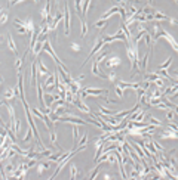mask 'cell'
I'll return each mask as SVG.
<instances>
[{"label": "cell", "mask_w": 178, "mask_h": 180, "mask_svg": "<svg viewBox=\"0 0 178 180\" xmlns=\"http://www.w3.org/2000/svg\"><path fill=\"white\" fill-rule=\"evenodd\" d=\"M104 44H105V41H104V39H101V37H96V39H95V41H94V47H92V50H91V53H89V56H88V58H86V59H85V64H86V62H88V61L91 59L92 56H95V55H98V53H100V50H101V49H103V47H104ZM85 64H83V65H85ZM83 65H82V67H83Z\"/></svg>", "instance_id": "6da1fadb"}, {"label": "cell", "mask_w": 178, "mask_h": 180, "mask_svg": "<svg viewBox=\"0 0 178 180\" xmlns=\"http://www.w3.org/2000/svg\"><path fill=\"white\" fill-rule=\"evenodd\" d=\"M14 24L15 25H24V27L28 30V36H30V37L34 36V22L30 19V18H27V19H15Z\"/></svg>", "instance_id": "7a4b0ae2"}, {"label": "cell", "mask_w": 178, "mask_h": 180, "mask_svg": "<svg viewBox=\"0 0 178 180\" xmlns=\"http://www.w3.org/2000/svg\"><path fill=\"white\" fill-rule=\"evenodd\" d=\"M105 94L107 93V89H92V87H85L82 92H80V98L82 99H86L88 94H92V96H98V94Z\"/></svg>", "instance_id": "3957f363"}, {"label": "cell", "mask_w": 178, "mask_h": 180, "mask_svg": "<svg viewBox=\"0 0 178 180\" xmlns=\"http://www.w3.org/2000/svg\"><path fill=\"white\" fill-rule=\"evenodd\" d=\"M64 28H65V36L70 34V7L69 2L65 0V6H64Z\"/></svg>", "instance_id": "277c9868"}, {"label": "cell", "mask_w": 178, "mask_h": 180, "mask_svg": "<svg viewBox=\"0 0 178 180\" xmlns=\"http://www.w3.org/2000/svg\"><path fill=\"white\" fill-rule=\"evenodd\" d=\"M18 94H20V89H18V86L15 87H7V90L3 93V99H15V98H18Z\"/></svg>", "instance_id": "5b68a950"}, {"label": "cell", "mask_w": 178, "mask_h": 180, "mask_svg": "<svg viewBox=\"0 0 178 180\" xmlns=\"http://www.w3.org/2000/svg\"><path fill=\"white\" fill-rule=\"evenodd\" d=\"M145 115H147L145 109H140L138 112L131 114V118H128V120H131V121H145Z\"/></svg>", "instance_id": "8992f818"}, {"label": "cell", "mask_w": 178, "mask_h": 180, "mask_svg": "<svg viewBox=\"0 0 178 180\" xmlns=\"http://www.w3.org/2000/svg\"><path fill=\"white\" fill-rule=\"evenodd\" d=\"M74 105H76V107H77V108H79V109H80L82 112L89 114V115H92V112H91V109H89V108L86 107V105H85V103H83V102H82V98L79 99V96H76V99H74Z\"/></svg>", "instance_id": "52a82bcc"}, {"label": "cell", "mask_w": 178, "mask_h": 180, "mask_svg": "<svg viewBox=\"0 0 178 180\" xmlns=\"http://www.w3.org/2000/svg\"><path fill=\"white\" fill-rule=\"evenodd\" d=\"M120 62H122V59L119 56H110L109 59L105 61V67H109V68L117 67V65H120Z\"/></svg>", "instance_id": "ba28073f"}, {"label": "cell", "mask_w": 178, "mask_h": 180, "mask_svg": "<svg viewBox=\"0 0 178 180\" xmlns=\"http://www.w3.org/2000/svg\"><path fill=\"white\" fill-rule=\"evenodd\" d=\"M51 162L52 161H39L37 162V173L42 174L43 171H46V170H49V167H51Z\"/></svg>", "instance_id": "9c48e42d"}, {"label": "cell", "mask_w": 178, "mask_h": 180, "mask_svg": "<svg viewBox=\"0 0 178 180\" xmlns=\"http://www.w3.org/2000/svg\"><path fill=\"white\" fill-rule=\"evenodd\" d=\"M153 21H171L169 16H166L163 12H160V10H153Z\"/></svg>", "instance_id": "30bf717a"}, {"label": "cell", "mask_w": 178, "mask_h": 180, "mask_svg": "<svg viewBox=\"0 0 178 180\" xmlns=\"http://www.w3.org/2000/svg\"><path fill=\"white\" fill-rule=\"evenodd\" d=\"M18 89H20V96H21V100L25 99V93H24V74H20L18 75Z\"/></svg>", "instance_id": "8fae6325"}, {"label": "cell", "mask_w": 178, "mask_h": 180, "mask_svg": "<svg viewBox=\"0 0 178 180\" xmlns=\"http://www.w3.org/2000/svg\"><path fill=\"white\" fill-rule=\"evenodd\" d=\"M150 52L149 53H145V56L143 58V61H140V71L141 73H145V69H147V67H149V59H150Z\"/></svg>", "instance_id": "7c38bea8"}, {"label": "cell", "mask_w": 178, "mask_h": 180, "mask_svg": "<svg viewBox=\"0 0 178 180\" xmlns=\"http://www.w3.org/2000/svg\"><path fill=\"white\" fill-rule=\"evenodd\" d=\"M7 44H9V49H11V50H12V52L18 56V49H16V46H15L14 39H12V34H11V33H7Z\"/></svg>", "instance_id": "4fadbf2b"}, {"label": "cell", "mask_w": 178, "mask_h": 180, "mask_svg": "<svg viewBox=\"0 0 178 180\" xmlns=\"http://www.w3.org/2000/svg\"><path fill=\"white\" fill-rule=\"evenodd\" d=\"M144 41H145V46L147 47H151V44H153V37L150 36V31H147V33L144 34Z\"/></svg>", "instance_id": "5bb4252c"}, {"label": "cell", "mask_w": 178, "mask_h": 180, "mask_svg": "<svg viewBox=\"0 0 178 180\" xmlns=\"http://www.w3.org/2000/svg\"><path fill=\"white\" fill-rule=\"evenodd\" d=\"M70 179L71 180L77 179V167H76L74 164H71V165H70Z\"/></svg>", "instance_id": "9a60e30c"}, {"label": "cell", "mask_w": 178, "mask_h": 180, "mask_svg": "<svg viewBox=\"0 0 178 180\" xmlns=\"http://www.w3.org/2000/svg\"><path fill=\"white\" fill-rule=\"evenodd\" d=\"M80 28H82V31H80V36H82V37H85V36H86V33H88V30H89L88 22H86V21H82V22H80Z\"/></svg>", "instance_id": "2e32d148"}, {"label": "cell", "mask_w": 178, "mask_h": 180, "mask_svg": "<svg viewBox=\"0 0 178 180\" xmlns=\"http://www.w3.org/2000/svg\"><path fill=\"white\" fill-rule=\"evenodd\" d=\"M92 0H85L83 2V9H82V16H86L88 15V10H89V5H91Z\"/></svg>", "instance_id": "e0dca14e"}, {"label": "cell", "mask_w": 178, "mask_h": 180, "mask_svg": "<svg viewBox=\"0 0 178 180\" xmlns=\"http://www.w3.org/2000/svg\"><path fill=\"white\" fill-rule=\"evenodd\" d=\"M100 111H101V114H104V115H116L117 111H110V109H107V108H104L103 105H100Z\"/></svg>", "instance_id": "ac0fdd59"}, {"label": "cell", "mask_w": 178, "mask_h": 180, "mask_svg": "<svg viewBox=\"0 0 178 180\" xmlns=\"http://www.w3.org/2000/svg\"><path fill=\"white\" fill-rule=\"evenodd\" d=\"M31 130H33V127L30 126L27 130V133H25V136H24V139H22V142H28V140L31 139V136L34 134V132H31Z\"/></svg>", "instance_id": "d6986e66"}, {"label": "cell", "mask_w": 178, "mask_h": 180, "mask_svg": "<svg viewBox=\"0 0 178 180\" xmlns=\"http://www.w3.org/2000/svg\"><path fill=\"white\" fill-rule=\"evenodd\" d=\"M37 65H39V69H40V73H42V74H46V75H48V74H49L48 68L43 65V62H42L40 59H37Z\"/></svg>", "instance_id": "ffe728a7"}, {"label": "cell", "mask_w": 178, "mask_h": 180, "mask_svg": "<svg viewBox=\"0 0 178 180\" xmlns=\"http://www.w3.org/2000/svg\"><path fill=\"white\" fill-rule=\"evenodd\" d=\"M86 142H88V133H83L82 139L79 140V143H77V146H76V148H79V146H86Z\"/></svg>", "instance_id": "44dd1931"}, {"label": "cell", "mask_w": 178, "mask_h": 180, "mask_svg": "<svg viewBox=\"0 0 178 180\" xmlns=\"http://www.w3.org/2000/svg\"><path fill=\"white\" fill-rule=\"evenodd\" d=\"M101 165H103V164H98V165L95 167V168H94V173L91 174V176H89V179L91 180H94L96 177V176H98V171H100V168H101Z\"/></svg>", "instance_id": "7402d4cb"}, {"label": "cell", "mask_w": 178, "mask_h": 180, "mask_svg": "<svg viewBox=\"0 0 178 180\" xmlns=\"http://www.w3.org/2000/svg\"><path fill=\"white\" fill-rule=\"evenodd\" d=\"M51 142L55 143V146H58V143H56V130H55V128L51 130Z\"/></svg>", "instance_id": "603a6c76"}, {"label": "cell", "mask_w": 178, "mask_h": 180, "mask_svg": "<svg viewBox=\"0 0 178 180\" xmlns=\"http://www.w3.org/2000/svg\"><path fill=\"white\" fill-rule=\"evenodd\" d=\"M171 62H172V58H168V59L165 61V62L159 68H162V69H168V68L171 67Z\"/></svg>", "instance_id": "cb8c5ba5"}, {"label": "cell", "mask_w": 178, "mask_h": 180, "mask_svg": "<svg viewBox=\"0 0 178 180\" xmlns=\"http://www.w3.org/2000/svg\"><path fill=\"white\" fill-rule=\"evenodd\" d=\"M15 27L18 30V34H22V36H24V34H28V30L24 27V25H15Z\"/></svg>", "instance_id": "d4e9b609"}, {"label": "cell", "mask_w": 178, "mask_h": 180, "mask_svg": "<svg viewBox=\"0 0 178 180\" xmlns=\"http://www.w3.org/2000/svg\"><path fill=\"white\" fill-rule=\"evenodd\" d=\"M77 136H79V130H77V127H73V142H74V148L77 146Z\"/></svg>", "instance_id": "484cf974"}, {"label": "cell", "mask_w": 178, "mask_h": 180, "mask_svg": "<svg viewBox=\"0 0 178 180\" xmlns=\"http://www.w3.org/2000/svg\"><path fill=\"white\" fill-rule=\"evenodd\" d=\"M107 25H109V22H107V21H104V19L96 21L95 24H94V27H107Z\"/></svg>", "instance_id": "4316f807"}, {"label": "cell", "mask_w": 178, "mask_h": 180, "mask_svg": "<svg viewBox=\"0 0 178 180\" xmlns=\"http://www.w3.org/2000/svg\"><path fill=\"white\" fill-rule=\"evenodd\" d=\"M114 92H116V94L119 96V98H123V89H122V87L119 86V84H117V86L114 87Z\"/></svg>", "instance_id": "83f0119b"}, {"label": "cell", "mask_w": 178, "mask_h": 180, "mask_svg": "<svg viewBox=\"0 0 178 180\" xmlns=\"http://www.w3.org/2000/svg\"><path fill=\"white\" fill-rule=\"evenodd\" d=\"M2 25H5V24H6V21H7V14L6 12H5V10H2Z\"/></svg>", "instance_id": "f1b7e54d"}, {"label": "cell", "mask_w": 178, "mask_h": 180, "mask_svg": "<svg viewBox=\"0 0 178 180\" xmlns=\"http://www.w3.org/2000/svg\"><path fill=\"white\" fill-rule=\"evenodd\" d=\"M107 75H109V77H107V80H110V81H114V80H116V73H114V71H111V73L107 74Z\"/></svg>", "instance_id": "f546056e"}, {"label": "cell", "mask_w": 178, "mask_h": 180, "mask_svg": "<svg viewBox=\"0 0 178 180\" xmlns=\"http://www.w3.org/2000/svg\"><path fill=\"white\" fill-rule=\"evenodd\" d=\"M70 47H71L74 52H79V50H80V46H79V44H76V43H70Z\"/></svg>", "instance_id": "4dcf8cb0"}, {"label": "cell", "mask_w": 178, "mask_h": 180, "mask_svg": "<svg viewBox=\"0 0 178 180\" xmlns=\"http://www.w3.org/2000/svg\"><path fill=\"white\" fill-rule=\"evenodd\" d=\"M7 2H9V3H11V2H12V0H7Z\"/></svg>", "instance_id": "1f68e13d"}, {"label": "cell", "mask_w": 178, "mask_h": 180, "mask_svg": "<svg viewBox=\"0 0 178 180\" xmlns=\"http://www.w3.org/2000/svg\"><path fill=\"white\" fill-rule=\"evenodd\" d=\"M175 2H178V0H175Z\"/></svg>", "instance_id": "d6a6232c"}]
</instances>
